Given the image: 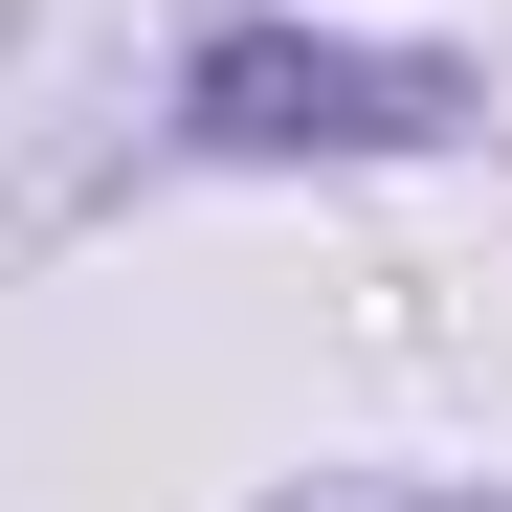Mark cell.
<instances>
[{
    "label": "cell",
    "mask_w": 512,
    "mask_h": 512,
    "mask_svg": "<svg viewBox=\"0 0 512 512\" xmlns=\"http://www.w3.org/2000/svg\"><path fill=\"white\" fill-rule=\"evenodd\" d=\"M201 112L223 134H423L446 90L423 67H357V45H201Z\"/></svg>",
    "instance_id": "obj_1"
}]
</instances>
